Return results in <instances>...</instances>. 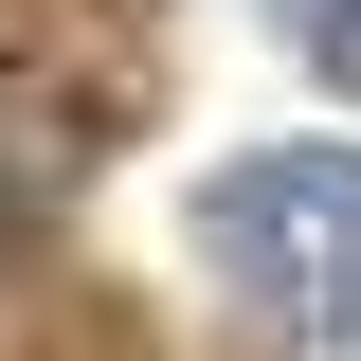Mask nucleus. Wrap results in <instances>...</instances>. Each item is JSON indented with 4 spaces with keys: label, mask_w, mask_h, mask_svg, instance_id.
Wrapping results in <instances>:
<instances>
[{
    "label": "nucleus",
    "mask_w": 361,
    "mask_h": 361,
    "mask_svg": "<svg viewBox=\"0 0 361 361\" xmlns=\"http://www.w3.org/2000/svg\"><path fill=\"white\" fill-rule=\"evenodd\" d=\"M199 253L289 307L307 343H361V145H253L199 180Z\"/></svg>",
    "instance_id": "obj_1"
},
{
    "label": "nucleus",
    "mask_w": 361,
    "mask_h": 361,
    "mask_svg": "<svg viewBox=\"0 0 361 361\" xmlns=\"http://www.w3.org/2000/svg\"><path fill=\"white\" fill-rule=\"evenodd\" d=\"M54 199H73V145H0V235L54 217Z\"/></svg>",
    "instance_id": "obj_3"
},
{
    "label": "nucleus",
    "mask_w": 361,
    "mask_h": 361,
    "mask_svg": "<svg viewBox=\"0 0 361 361\" xmlns=\"http://www.w3.org/2000/svg\"><path fill=\"white\" fill-rule=\"evenodd\" d=\"M289 37H307V73H325V109H361V0H271Z\"/></svg>",
    "instance_id": "obj_2"
}]
</instances>
